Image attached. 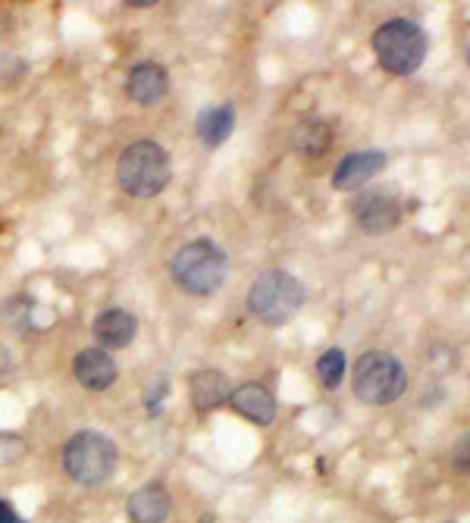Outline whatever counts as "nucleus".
<instances>
[{
    "label": "nucleus",
    "mask_w": 470,
    "mask_h": 523,
    "mask_svg": "<svg viewBox=\"0 0 470 523\" xmlns=\"http://www.w3.org/2000/svg\"><path fill=\"white\" fill-rule=\"evenodd\" d=\"M73 373L88 392H107L116 383V361L104 348H85L76 354Z\"/></svg>",
    "instance_id": "9d476101"
},
{
    "label": "nucleus",
    "mask_w": 470,
    "mask_h": 523,
    "mask_svg": "<svg viewBox=\"0 0 470 523\" xmlns=\"http://www.w3.org/2000/svg\"><path fill=\"white\" fill-rule=\"evenodd\" d=\"M170 273L182 292L198 298L214 295L226 279V254L207 239L188 242L173 254Z\"/></svg>",
    "instance_id": "20e7f679"
},
{
    "label": "nucleus",
    "mask_w": 470,
    "mask_h": 523,
    "mask_svg": "<svg viewBox=\"0 0 470 523\" xmlns=\"http://www.w3.org/2000/svg\"><path fill=\"white\" fill-rule=\"evenodd\" d=\"M455 467H458V470H467V436L461 439V445H458V451H455Z\"/></svg>",
    "instance_id": "6ab92c4d"
},
{
    "label": "nucleus",
    "mask_w": 470,
    "mask_h": 523,
    "mask_svg": "<svg viewBox=\"0 0 470 523\" xmlns=\"http://www.w3.org/2000/svg\"><path fill=\"white\" fill-rule=\"evenodd\" d=\"M7 370H10V351L0 345V376H4Z\"/></svg>",
    "instance_id": "aec40b11"
},
{
    "label": "nucleus",
    "mask_w": 470,
    "mask_h": 523,
    "mask_svg": "<svg viewBox=\"0 0 470 523\" xmlns=\"http://www.w3.org/2000/svg\"><path fill=\"white\" fill-rule=\"evenodd\" d=\"M138 320L123 311V307H110L98 320H94V339L104 348H129L135 342Z\"/></svg>",
    "instance_id": "f8f14e48"
},
{
    "label": "nucleus",
    "mask_w": 470,
    "mask_h": 523,
    "mask_svg": "<svg viewBox=\"0 0 470 523\" xmlns=\"http://www.w3.org/2000/svg\"><path fill=\"white\" fill-rule=\"evenodd\" d=\"M386 154L383 151H361V154H348L333 173V185L339 192H355V188L367 185L376 173H383Z\"/></svg>",
    "instance_id": "9b49d317"
},
{
    "label": "nucleus",
    "mask_w": 470,
    "mask_h": 523,
    "mask_svg": "<svg viewBox=\"0 0 470 523\" xmlns=\"http://www.w3.org/2000/svg\"><path fill=\"white\" fill-rule=\"evenodd\" d=\"M304 285L286 270H267L251 282L248 311L264 326H286L304 307Z\"/></svg>",
    "instance_id": "7ed1b4c3"
},
{
    "label": "nucleus",
    "mask_w": 470,
    "mask_h": 523,
    "mask_svg": "<svg viewBox=\"0 0 470 523\" xmlns=\"http://www.w3.org/2000/svg\"><path fill=\"white\" fill-rule=\"evenodd\" d=\"M188 386H192V404H195V411H201V414L217 411L220 404L229 401V392H232L229 379H226L220 370H198Z\"/></svg>",
    "instance_id": "4468645a"
},
{
    "label": "nucleus",
    "mask_w": 470,
    "mask_h": 523,
    "mask_svg": "<svg viewBox=\"0 0 470 523\" xmlns=\"http://www.w3.org/2000/svg\"><path fill=\"white\" fill-rule=\"evenodd\" d=\"M292 145L301 157H323L329 148L336 145V129L329 126L320 116H311V120H301L292 132Z\"/></svg>",
    "instance_id": "2eb2a0df"
},
{
    "label": "nucleus",
    "mask_w": 470,
    "mask_h": 523,
    "mask_svg": "<svg viewBox=\"0 0 470 523\" xmlns=\"http://www.w3.org/2000/svg\"><path fill=\"white\" fill-rule=\"evenodd\" d=\"M0 523H22V520L16 517L13 505H10V502H4V498H0Z\"/></svg>",
    "instance_id": "a211bd4d"
},
{
    "label": "nucleus",
    "mask_w": 470,
    "mask_h": 523,
    "mask_svg": "<svg viewBox=\"0 0 470 523\" xmlns=\"http://www.w3.org/2000/svg\"><path fill=\"white\" fill-rule=\"evenodd\" d=\"M116 445L98 430H79L63 445V470L82 486H101L116 470Z\"/></svg>",
    "instance_id": "423d86ee"
},
{
    "label": "nucleus",
    "mask_w": 470,
    "mask_h": 523,
    "mask_svg": "<svg viewBox=\"0 0 470 523\" xmlns=\"http://www.w3.org/2000/svg\"><path fill=\"white\" fill-rule=\"evenodd\" d=\"M427 32L411 19H389L373 32V54L392 76H411L427 60Z\"/></svg>",
    "instance_id": "f03ea898"
},
{
    "label": "nucleus",
    "mask_w": 470,
    "mask_h": 523,
    "mask_svg": "<svg viewBox=\"0 0 470 523\" xmlns=\"http://www.w3.org/2000/svg\"><path fill=\"white\" fill-rule=\"evenodd\" d=\"M173 511V498L167 495V489L160 486H145L129 495L126 502V514L132 523H163Z\"/></svg>",
    "instance_id": "ddd939ff"
},
{
    "label": "nucleus",
    "mask_w": 470,
    "mask_h": 523,
    "mask_svg": "<svg viewBox=\"0 0 470 523\" xmlns=\"http://www.w3.org/2000/svg\"><path fill=\"white\" fill-rule=\"evenodd\" d=\"M226 404H232L235 414L257 426H270L276 420V398L261 383H242L239 389L229 392Z\"/></svg>",
    "instance_id": "1a4fd4ad"
},
{
    "label": "nucleus",
    "mask_w": 470,
    "mask_h": 523,
    "mask_svg": "<svg viewBox=\"0 0 470 523\" xmlns=\"http://www.w3.org/2000/svg\"><path fill=\"white\" fill-rule=\"evenodd\" d=\"M405 386H408V373L402 361L386 351L361 354L355 364V376H351L355 398L370 404V408H380V404H392L395 398H402Z\"/></svg>",
    "instance_id": "39448f33"
},
{
    "label": "nucleus",
    "mask_w": 470,
    "mask_h": 523,
    "mask_svg": "<svg viewBox=\"0 0 470 523\" xmlns=\"http://www.w3.org/2000/svg\"><path fill=\"white\" fill-rule=\"evenodd\" d=\"M173 166L170 154L163 151L157 141H132V145L120 154L116 163V179H120L123 192L132 198H154L170 185Z\"/></svg>",
    "instance_id": "f257e3e1"
},
{
    "label": "nucleus",
    "mask_w": 470,
    "mask_h": 523,
    "mask_svg": "<svg viewBox=\"0 0 470 523\" xmlns=\"http://www.w3.org/2000/svg\"><path fill=\"white\" fill-rule=\"evenodd\" d=\"M317 376H320V383H323L326 389H339L342 376H345V354H342V348H326V351L320 354Z\"/></svg>",
    "instance_id": "f3484780"
},
{
    "label": "nucleus",
    "mask_w": 470,
    "mask_h": 523,
    "mask_svg": "<svg viewBox=\"0 0 470 523\" xmlns=\"http://www.w3.org/2000/svg\"><path fill=\"white\" fill-rule=\"evenodd\" d=\"M355 220L367 235H383L392 232L402 220V201H398L386 188H370L355 198Z\"/></svg>",
    "instance_id": "0eeeda50"
},
{
    "label": "nucleus",
    "mask_w": 470,
    "mask_h": 523,
    "mask_svg": "<svg viewBox=\"0 0 470 523\" xmlns=\"http://www.w3.org/2000/svg\"><path fill=\"white\" fill-rule=\"evenodd\" d=\"M232 129H235V110L229 104L210 107V110H204L198 116V135H201V141H204L207 148L223 145V141L232 135Z\"/></svg>",
    "instance_id": "dca6fc26"
},
{
    "label": "nucleus",
    "mask_w": 470,
    "mask_h": 523,
    "mask_svg": "<svg viewBox=\"0 0 470 523\" xmlns=\"http://www.w3.org/2000/svg\"><path fill=\"white\" fill-rule=\"evenodd\" d=\"M170 91V76L167 69H163L160 63H138L129 69V79H126V94L141 104V107H154L157 101L167 98Z\"/></svg>",
    "instance_id": "6e6552de"
}]
</instances>
